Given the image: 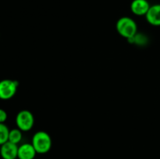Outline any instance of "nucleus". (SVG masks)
Segmentation results:
<instances>
[{
  "label": "nucleus",
  "mask_w": 160,
  "mask_h": 159,
  "mask_svg": "<svg viewBox=\"0 0 160 159\" xmlns=\"http://www.w3.org/2000/svg\"><path fill=\"white\" fill-rule=\"evenodd\" d=\"M116 28L120 36L128 40H131L137 35V23L131 17H123L119 19L116 24Z\"/></svg>",
  "instance_id": "f257e3e1"
},
{
  "label": "nucleus",
  "mask_w": 160,
  "mask_h": 159,
  "mask_svg": "<svg viewBox=\"0 0 160 159\" xmlns=\"http://www.w3.org/2000/svg\"><path fill=\"white\" fill-rule=\"evenodd\" d=\"M31 144L37 154H46L52 147V138L48 132L38 131L33 136Z\"/></svg>",
  "instance_id": "f03ea898"
},
{
  "label": "nucleus",
  "mask_w": 160,
  "mask_h": 159,
  "mask_svg": "<svg viewBox=\"0 0 160 159\" xmlns=\"http://www.w3.org/2000/svg\"><path fill=\"white\" fill-rule=\"evenodd\" d=\"M34 123L33 114L28 110H22L18 112L16 117V124L17 128L22 132H28L32 129Z\"/></svg>",
  "instance_id": "7ed1b4c3"
},
{
  "label": "nucleus",
  "mask_w": 160,
  "mask_h": 159,
  "mask_svg": "<svg viewBox=\"0 0 160 159\" xmlns=\"http://www.w3.org/2000/svg\"><path fill=\"white\" fill-rule=\"evenodd\" d=\"M18 82L12 80H2L0 81V99L9 100L16 94Z\"/></svg>",
  "instance_id": "20e7f679"
},
{
  "label": "nucleus",
  "mask_w": 160,
  "mask_h": 159,
  "mask_svg": "<svg viewBox=\"0 0 160 159\" xmlns=\"http://www.w3.org/2000/svg\"><path fill=\"white\" fill-rule=\"evenodd\" d=\"M17 144L7 141L0 147V155L2 159H17L18 157Z\"/></svg>",
  "instance_id": "39448f33"
},
{
  "label": "nucleus",
  "mask_w": 160,
  "mask_h": 159,
  "mask_svg": "<svg viewBox=\"0 0 160 159\" xmlns=\"http://www.w3.org/2000/svg\"><path fill=\"white\" fill-rule=\"evenodd\" d=\"M150 6L148 0H133L131 3V10L136 16H145Z\"/></svg>",
  "instance_id": "423d86ee"
},
{
  "label": "nucleus",
  "mask_w": 160,
  "mask_h": 159,
  "mask_svg": "<svg viewBox=\"0 0 160 159\" xmlns=\"http://www.w3.org/2000/svg\"><path fill=\"white\" fill-rule=\"evenodd\" d=\"M147 22L152 26H160V4H155L150 6L145 15Z\"/></svg>",
  "instance_id": "0eeeda50"
},
{
  "label": "nucleus",
  "mask_w": 160,
  "mask_h": 159,
  "mask_svg": "<svg viewBox=\"0 0 160 159\" xmlns=\"http://www.w3.org/2000/svg\"><path fill=\"white\" fill-rule=\"evenodd\" d=\"M35 149L31 143H23L18 147V157L19 159H34L35 157Z\"/></svg>",
  "instance_id": "6e6552de"
},
{
  "label": "nucleus",
  "mask_w": 160,
  "mask_h": 159,
  "mask_svg": "<svg viewBox=\"0 0 160 159\" xmlns=\"http://www.w3.org/2000/svg\"><path fill=\"white\" fill-rule=\"evenodd\" d=\"M22 140V131L20 129H12L9 130V140L8 141L11 142L15 144H18Z\"/></svg>",
  "instance_id": "1a4fd4ad"
},
{
  "label": "nucleus",
  "mask_w": 160,
  "mask_h": 159,
  "mask_svg": "<svg viewBox=\"0 0 160 159\" xmlns=\"http://www.w3.org/2000/svg\"><path fill=\"white\" fill-rule=\"evenodd\" d=\"M9 129L4 123H0V146L9 140Z\"/></svg>",
  "instance_id": "9d476101"
},
{
  "label": "nucleus",
  "mask_w": 160,
  "mask_h": 159,
  "mask_svg": "<svg viewBox=\"0 0 160 159\" xmlns=\"http://www.w3.org/2000/svg\"><path fill=\"white\" fill-rule=\"evenodd\" d=\"M7 119V113L2 108H0V123H4Z\"/></svg>",
  "instance_id": "9b49d317"
}]
</instances>
